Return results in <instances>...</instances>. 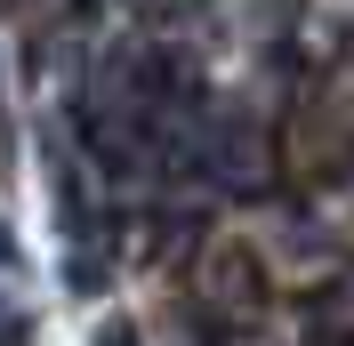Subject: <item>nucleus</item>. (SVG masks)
Masks as SVG:
<instances>
[{
    "label": "nucleus",
    "instance_id": "f257e3e1",
    "mask_svg": "<svg viewBox=\"0 0 354 346\" xmlns=\"http://www.w3.org/2000/svg\"><path fill=\"white\" fill-rule=\"evenodd\" d=\"M209 298H218V306H242V314L266 306V266H258L250 242H218V250H209Z\"/></svg>",
    "mask_w": 354,
    "mask_h": 346
}]
</instances>
